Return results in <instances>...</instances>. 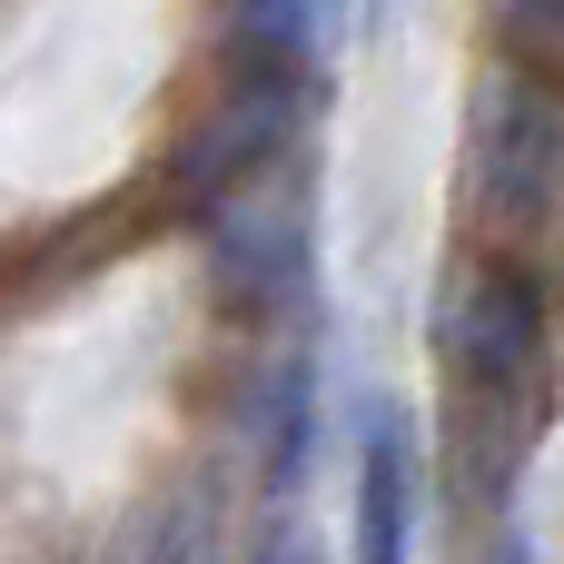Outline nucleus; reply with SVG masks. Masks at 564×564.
Listing matches in <instances>:
<instances>
[{
	"label": "nucleus",
	"mask_w": 564,
	"mask_h": 564,
	"mask_svg": "<svg viewBox=\"0 0 564 564\" xmlns=\"http://www.w3.org/2000/svg\"><path fill=\"white\" fill-rule=\"evenodd\" d=\"M436 357H446V436L476 516H506L535 436H545V297L506 258H466L436 297Z\"/></svg>",
	"instance_id": "f257e3e1"
},
{
	"label": "nucleus",
	"mask_w": 564,
	"mask_h": 564,
	"mask_svg": "<svg viewBox=\"0 0 564 564\" xmlns=\"http://www.w3.org/2000/svg\"><path fill=\"white\" fill-rule=\"evenodd\" d=\"M208 218V278L238 317H268L288 327L307 307V268H317V198H307V169L268 159L248 178H228L218 198H198Z\"/></svg>",
	"instance_id": "f03ea898"
},
{
	"label": "nucleus",
	"mask_w": 564,
	"mask_h": 564,
	"mask_svg": "<svg viewBox=\"0 0 564 564\" xmlns=\"http://www.w3.org/2000/svg\"><path fill=\"white\" fill-rule=\"evenodd\" d=\"M466 178H476V218L486 228H535L564 188V99L545 69L496 59L476 79V119H466Z\"/></svg>",
	"instance_id": "7ed1b4c3"
},
{
	"label": "nucleus",
	"mask_w": 564,
	"mask_h": 564,
	"mask_svg": "<svg viewBox=\"0 0 564 564\" xmlns=\"http://www.w3.org/2000/svg\"><path fill=\"white\" fill-rule=\"evenodd\" d=\"M307 89H317V79H297V69H238V79L198 109V129L178 139V159H169L178 198L198 208V198H218L228 178L288 159V139H297V119H307Z\"/></svg>",
	"instance_id": "20e7f679"
},
{
	"label": "nucleus",
	"mask_w": 564,
	"mask_h": 564,
	"mask_svg": "<svg viewBox=\"0 0 564 564\" xmlns=\"http://www.w3.org/2000/svg\"><path fill=\"white\" fill-rule=\"evenodd\" d=\"M248 446H258V486L268 506L307 496V466H317V347L307 337H278L258 387H248Z\"/></svg>",
	"instance_id": "39448f33"
},
{
	"label": "nucleus",
	"mask_w": 564,
	"mask_h": 564,
	"mask_svg": "<svg viewBox=\"0 0 564 564\" xmlns=\"http://www.w3.org/2000/svg\"><path fill=\"white\" fill-rule=\"evenodd\" d=\"M426 516V466H416V416L377 406L357 446V564H406Z\"/></svg>",
	"instance_id": "423d86ee"
},
{
	"label": "nucleus",
	"mask_w": 564,
	"mask_h": 564,
	"mask_svg": "<svg viewBox=\"0 0 564 564\" xmlns=\"http://www.w3.org/2000/svg\"><path fill=\"white\" fill-rule=\"evenodd\" d=\"M228 59L238 69H297L327 59V0H228Z\"/></svg>",
	"instance_id": "0eeeda50"
},
{
	"label": "nucleus",
	"mask_w": 564,
	"mask_h": 564,
	"mask_svg": "<svg viewBox=\"0 0 564 564\" xmlns=\"http://www.w3.org/2000/svg\"><path fill=\"white\" fill-rule=\"evenodd\" d=\"M129 564H218V525H208V496H169L139 535H129Z\"/></svg>",
	"instance_id": "6e6552de"
},
{
	"label": "nucleus",
	"mask_w": 564,
	"mask_h": 564,
	"mask_svg": "<svg viewBox=\"0 0 564 564\" xmlns=\"http://www.w3.org/2000/svg\"><path fill=\"white\" fill-rule=\"evenodd\" d=\"M496 30H506V59L564 79V0H496Z\"/></svg>",
	"instance_id": "1a4fd4ad"
},
{
	"label": "nucleus",
	"mask_w": 564,
	"mask_h": 564,
	"mask_svg": "<svg viewBox=\"0 0 564 564\" xmlns=\"http://www.w3.org/2000/svg\"><path fill=\"white\" fill-rule=\"evenodd\" d=\"M248 564H317V535H307V516L297 506H278L268 516V535H258V555Z\"/></svg>",
	"instance_id": "9d476101"
}]
</instances>
